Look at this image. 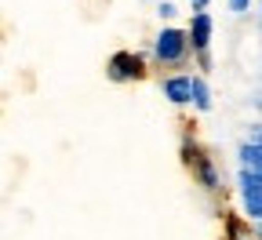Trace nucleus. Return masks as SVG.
Masks as SVG:
<instances>
[{
    "mask_svg": "<svg viewBox=\"0 0 262 240\" xmlns=\"http://www.w3.org/2000/svg\"><path fill=\"white\" fill-rule=\"evenodd\" d=\"M106 73H110V80L124 84V80H139L146 70H142V58H139L135 51H117V55L106 62Z\"/></svg>",
    "mask_w": 262,
    "mask_h": 240,
    "instance_id": "f03ea898",
    "label": "nucleus"
},
{
    "mask_svg": "<svg viewBox=\"0 0 262 240\" xmlns=\"http://www.w3.org/2000/svg\"><path fill=\"white\" fill-rule=\"evenodd\" d=\"M193 106L196 110H211V91L201 77H193Z\"/></svg>",
    "mask_w": 262,
    "mask_h": 240,
    "instance_id": "0eeeda50",
    "label": "nucleus"
},
{
    "mask_svg": "<svg viewBox=\"0 0 262 240\" xmlns=\"http://www.w3.org/2000/svg\"><path fill=\"white\" fill-rule=\"evenodd\" d=\"M241 197H244V211L262 222V175L241 171Z\"/></svg>",
    "mask_w": 262,
    "mask_h": 240,
    "instance_id": "7ed1b4c3",
    "label": "nucleus"
},
{
    "mask_svg": "<svg viewBox=\"0 0 262 240\" xmlns=\"http://www.w3.org/2000/svg\"><path fill=\"white\" fill-rule=\"evenodd\" d=\"M189 33H182V29H160L157 33V40H153V55H157V62H164V66H179V62H186V55H189Z\"/></svg>",
    "mask_w": 262,
    "mask_h": 240,
    "instance_id": "f257e3e1",
    "label": "nucleus"
},
{
    "mask_svg": "<svg viewBox=\"0 0 262 240\" xmlns=\"http://www.w3.org/2000/svg\"><path fill=\"white\" fill-rule=\"evenodd\" d=\"M241 157H244V171H255V175H262V142L244 146Z\"/></svg>",
    "mask_w": 262,
    "mask_h": 240,
    "instance_id": "423d86ee",
    "label": "nucleus"
},
{
    "mask_svg": "<svg viewBox=\"0 0 262 240\" xmlns=\"http://www.w3.org/2000/svg\"><path fill=\"white\" fill-rule=\"evenodd\" d=\"M258 236H262V222H258Z\"/></svg>",
    "mask_w": 262,
    "mask_h": 240,
    "instance_id": "f8f14e48",
    "label": "nucleus"
},
{
    "mask_svg": "<svg viewBox=\"0 0 262 240\" xmlns=\"http://www.w3.org/2000/svg\"><path fill=\"white\" fill-rule=\"evenodd\" d=\"M248 4H251V0H229V8H233L237 15H241V11H248Z\"/></svg>",
    "mask_w": 262,
    "mask_h": 240,
    "instance_id": "1a4fd4ad",
    "label": "nucleus"
},
{
    "mask_svg": "<svg viewBox=\"0 0 262 240\" xmlns=\"http://www.w3.org/2000/svg\"><path fill=\"white\" fill-rule=\"evenodd\" d=\"M189 4H193V11H204V8H208V0H189Z\"/></svg>",
    "mask_w": 262,
    "mask_h": 240,
    "instance_id": "9b49d317",
    "label": "nucleus"
},
{
    "mask_svg": "<svg viewBox=\"0 0 262 240\" xmlns=\"http://www.w3.org/2000/svg\"><path fill=\"white\" fill-rule=\"evenodd\" d=\"M164 95H168L175 106L193 102V77H168V80H164Z\"/></svg>",
    "mask_w": 262,
    "mask_h": 240,
    "instance_id": "39448f33",
    "label": "nucleus"
},
{
    "mask_svg": "<svg viewBox=\"0 0 262 240\" xmlns=\"http://www.w3.org/2000/svg\"><path fill=\"white\" fill-rule=\"evenodd\" d=\"M193 164H196V171H201V182H204L208 189H215V186H219V179H215V171H211V164H208L204 157H196Z\"/></svg>",
    "mask_w": 262,
    "mask_h": 240,
    "instance_id": "6e6552de",
    "label": "nucleus"
},
{
    "mask_svg": "<svg viewBox=\"0 0 262 240\" xmlns=\"http://www.w3.org/2000/svg\"><path fill=\"white\" fill-rule=\"evenodd\" d=\"M189 44L196 55H208V44H211V15L208 11H196L193 22H189Z\"/></svg>",
    "mask_w": 262,
    "mask_h": 240,
    "instance_id": "20e7f679",
    "label": "nucleus"
},
{
    "mask_svg": "<svg viewBox=\"0 0 262 240\" xmlns=\"http://www.w3.org/2000/svg\"><path fill=\"white\" fill-rule=\"evenodd\" d=\"M157 11H160V18H171V15H175V4H160Z\"/></svg>",
    "mask_w": 262,
    "mask_h": 240,
    "instance_id": "9d476101",
    "label": "nucleus"
}]
</instances>
